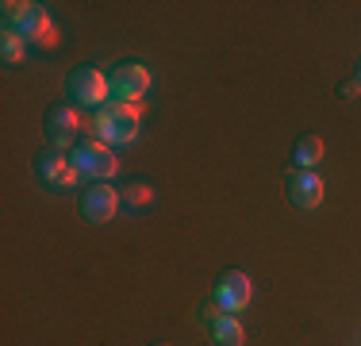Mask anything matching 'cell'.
Segmentation results:
<instances>
[{
	"instance_id": "obj_4",
	"label": "cell",
	"mask_w": 361,
	"mask_h": 346,
	"mask_svg": "<svg viewBox=\"0 0 361 346\" xmlns=\"http://www.w3.org/2000/svg\"><path fill=\"white\" fill-rule=\"evenodd\" d=\"M70 162L85 181H108L111 173L119 169L116 150H111L108 143H100V138H81V143L70 150Z\"/></svg>"
},
{
	"instance_id": "obj_6",
	"label": "cell",
	"mask_w": 361,
	"mask_h": 346,
	"mask_svg": "<svg viewBox=\"0 0 361 346\" xmlns=\"http://www.w3.org/2000/svg\"><path fill=\"white\" fill-rule=\"evenodd\" d=\"M42 135H47V146H58V150H66V146H77L81 143V112L73 108V104H50L47 112H42Z\"/></svg>"
},
{
	"instance_id": "obj_13",
	"label": "cell",
	"mask_w": 361,
	"mask_h": 346,
	"mask_svg": "<svg viewBox=\"0 0 361 346\" xmlns=\"http://www.w3.org/2000/svg\"><path fill=\"white\" fill-rule=\"evenodd\" d=\"M119 201H123L127 208H135V212H142V208H150V201H154V185L142 181V177H135V181H127V185L119 189Z\"/></svg>"
},
{
	"instance_id": "obj_11",
	"label": "cell",
	"mask_w": 361,
	"mask_h": 346,
	"mask_svg": "<svg viewBox=\"0 0 361 346\" xmlns=\"http://www.w3.org/2000/svg\"><path fill=\"white\" fill-rule=\"evenodd\" d=\"M204 323H208V339L216 346H243L246 342V331H243V323H238V316L219 311L216 300L204 304Z\"/></svg>"
},
{
	"instance_id": "obj_12",
	"label": "cell",
	"mask_w": 361,
	"mask_h": 346,
	"mask_svg": "<svg viewBox=\"0 0 361 346\" xmlns=\"http://www.w3.org/2000/svg\"><path fill=\"white\" fill-rule=\"evenodd\" d=\"M315 162H323V138L319 135H300L296 143H292V166L312 169Z\"/></svg>"
},
{
	"instance_id": "obj_8",
	"label": "cell",
	"mask_w": 361,
	"mask_h": 346,
	"mask_svg": "<svg viewBox=\"0 0 361 346\" xmlns=\"http://www.w3.org/2000/svg\"><path fill=\"white\" fill-rule=\"evenodd\" d=\"M35 173H39L42 185L54 189V193H62V189H73L77 181H81V173L73 169L70 154L58 150V146H47V150H39V158H35Z\"/></svg>"
},
{
	"instance_id": "obj_9",
	"label": "cell",
	"mask_w": 361,
	"mask_h": 346,
	"mask_svg": "<svg viewBox=\"0 0 361 346\" xmlns=\"http://www.w3.org/2000/svg\"><path fill=\"white\" fill-rule=\"evenodd\" d=\"M119 204H123L119 201V189L108 185V181H92V185H85L81 201H77V208H81V215L89 223H108Z\"/></svg>"
},
{
	"instance_id": "obj_5",
	"label": "cell",
	"mask_w": 361,
	"mask_h": 346,
	"mask_svg": "<svg viewBox=\"0 0 361 346\" xmlns=\"http://www.w3.org/2000/svg\"><path fill=\"white\" fill-rule=\"evenodd\" d=\"M146 89H150V69H146V62H119V66H111V73H108L111 100L142 104Z\"/></svg>"
},
{
	"instance_id": "obj_16",
	"label": "cell",
	"mask_w": 361,
	"mask_h": 346,
	"mask_svg": "<svg viewBox=\"0 0 361 346\" xmlns=\"http://www.w3.org/2000/svg\"><path fill=\"white\" fill-rule=\"evenodd\" d=\"M354 81H357V89H361V58H357V73H354Z\"/></svg>"
},
{
	"instance_id": "obj_2",
	"label": "cell",
	"mask_w": 361,
	"mask_h": 346,
	"mask_svg": "<svg viewBox=\"0 0 361 346\" xmlns=\"http://www.w3.org/2000/svg\"><path fill=\"white\" fill-rule=\"evenodd\" d=\"M146 104H119V100H108L104 108L92 112L89 119V138H100L108 143L111 150L116 146H127L139 138V116H142Z\"/></svg>"
},
{
	"instance_id": "obj_3",
	"label": "cell",
	"mask_w": 361,
	"mask_h": 346,
	"mask_svg": "<svg viewBox=\"0 0 361 346\" xmlns=\"http://www.w3.org/2000/svg\"><path fill=\"white\" fill-rule=\"evenodd\" d=\"M66 104L81 108H104L108 104V77L97 66H77L66 77Z\"/></svg>"
},
{
	"instance_id": "obj_15",
	"label": "cell",
	"mask_w": 361,
	"mask_h": 346,
	"mask_svg": "<svg viewBox=\"0 0 361 346\" xmlns=\"http://www.w3.org/2000/svg\"><path fill=\"white\" fill-rule=\"evenodd\" d=\"M357 93H361V89H357V81H346V85H342V97H346V100H350V97H357Z\"/></svg>"
},
{
	"instance_id": "obj_10",
	"label": "cell",
	"mask_w": 361,
	"mask_h": 346,
	"mask_svg": "<svg viewBox=\"0 0 361 346\" xmlns=\"http://www.w3.org/2000/svg\"><path fill=\"white\" fill-rule=\"evenodd\" d=\"M285 193H288V204L300 208V212H312V208L323 204V193H326V181L312 169H292L288 181H285Z\"/></svg>"
},
{
	"instance_id": "obj_17",
	"label": "cell",
	"mask_w": 361,
	"mask_h": 346,
	"mask_svg": "<svg viewBox=\"0 0 361 346\" xmlns=\"http://www.w3.org/2000/svg\"><path fill=\"white\" fill-rule=\"evenodd\" d=\"M150 346H169V342H150Z\"/></svg>"
},
{
	"instance_id": "obj_7",
	"label": "cell",
	"mask_w": 361,
	"mask_h": 346,
	"mask_svg": "<svg viewBox=\"0 0 361 346\" xmlns=\"http://www.w3.org/2000/svg\"><path fill=\"white\" fill-rule=\"evenodd\" d=\"M250 297H254V285L243 270H223L216 277V285H212V300H216V308L227 311V316H238V311L250 304Z\"/></svg>"
},
{
	"instance_id": "obj_1",
	"label": "cell",
	"mask_w": 361,
	"mask_h": 346,
	"mask_svg": "<svg viewBox=\"0 0 361 346\" xmlns=\"http://www.w3.org/2000/svg\"><path fill=\"white\" fill-rule=\"evenodd\" d=\"M4 28L20 31L27 39V47H39V50H54L62 42V31L54 28V20L47 16L42 4H31V0H4Z\"/></svg>"
},
{
	"instance_id": "obj_14",
	"label": "cell",
	"mask_w": 361,
	"mask_h": 346,
	"mask_svg": "<svg viewBox=\"0 0 361 346\" xmlns=\"http://www.w3.org/2000/svg\"><path fill=\"white\" fill-rule=\"evenodd\" d=\"M23 50H27V39H23L20 31L4 28V35H0V62H4V66L23 62Z\"/></svg>"
}]
</instances>
